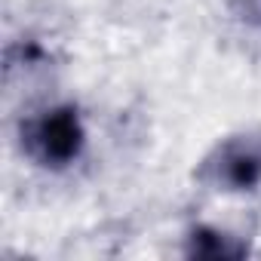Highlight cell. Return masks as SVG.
Here are the masks:
<instances>
[{
	"label": "cell",
	"mask_w": 261,
	"mask_h": 261,
	"mask_svg": "<svg viewBox=\"0 0 261 261\" xmlns=\"http://www.w3.org/2000/svg\"><path fill=\"white\" fill-rule=\"evenodd\" d=\"M25 145L28 154L40 163V166H71L83 148H86V126L77 114V108L65 105V108H53L46 114H40L37 120H31V126L25 129Z\"/></svg>",
	"instance_id": "1"
},
{
	"label": "cell",
	"mask_w": 261,
	"mask_h": 261,
	"mask_svg": "<svg viewBox=\"0 0 261 261\" xmlns=\"http://www.w3.org/2000/svg\"><path fill=\"white\" fill-rule=\"evenodd\" d=\"M206 172L218 191H255L261 185V136L243 133L221 142L206 160Z\"/></svg>",
	"instance_id": "2"
}]
</instances>
